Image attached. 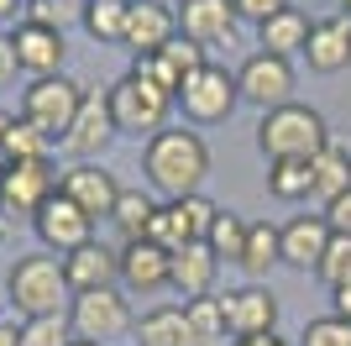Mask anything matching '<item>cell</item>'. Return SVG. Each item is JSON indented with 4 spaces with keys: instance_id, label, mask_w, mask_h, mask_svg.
<instances>
[{
    "instance_id": "cell-1",
    "label": "cell",
    "mask_w": 351,
    "mask_h": 346,
    "mask_svg": "<svg viewBox=\"0 0 351 346\" xmlns=\"http://www.w3.org/2000/svg\"><path fill=\"white\" fill-rule=\"evenodd\" d=\"M142 173L162 200L199 194V184H205V173H210L205 137H199V131H184V126H162L158 137L142 142Z\"/></svg>"
},
{
    "instance_id": "cell-2",
    "label": "cell",
    "mask_w": 351,
    "mask_h": 346,
    "mask_svg": "<svg viewBox=\"0 0 351 346\" xmlns=\"http://www.w3.org/2000/svg\"><path fill=\"white\" fill-rule=\"evenodd\" d=\"M330 142V126H325V115L315 111V105H278V111H267L263 121H257V147H263L267 163H315L320 158V147Z\"/></svg>"
},
{
    "instance_id": "cell-3",
    "label": "cell",
    "mask_w": 351,
    "mask_h": 346,
    "mask_svg": "<svg viewBox=\"0 0 351 346\" xmlns=\"http://www.w3.org/2000/svg\"><path fill=\"white\" fill-rule=\"evenodd\" d=\"M5 299L16 304L21 320L63 315V299H73L69 278H63V262L53 257V252H27V257H16L11 273H5Z\"/></svg>"
},
{
    "instance_id": "cell-4",
    "label": "cell",
    "mask_w": 351,
    "mask_h": 346,
    "mask_svg": "<svg viewBox=\"0 0 351 346\" xmlns=\"http://www.w3.org/2000/svg\"><path fill=\"white\" fill-rule=\"evenodd\" d=\"M105 105H110L116 137H136V142H147V137H158V131L168 126L173 95H168V89H158L152 79H142V73L126 69L116 84L105 89Z\"/></svg>"
},
{
    "instance_id": "cell-5",
    "label": "cell",
    "mask_w": 351,
    "mask_h": 346,
    "mask_svg": "<svg viewBox=\"0 0 351 346\" xmlns=\"http://www.w3.org/2000/svg\"><path fill=\"white\" fill-rule=\"evenodd\" d=\"M79 105H84V84H79V79H69V73L32 79V84L21 89V121H32L37 131H47L53 142H58V137H69Z\"/></svg>"
},
{
    "instance_id": "cell-6",
    "label": "cell",
    "mask_w": 351,
    "mask_h": 346,
    "mask_svg": "<svg viewBox=\"0 0 351 346\" xmlns=\"http://www.w3.org/2000/svg\"><path fill=\"white\" fill-rule=\"evenodd\" d=\"M69 325H73V341L110 346L116 336H126L136 325V315L121 288H95V294H73L69 299Z\"/></svg>"
},
{
    "instance_id": "cell-7",
    "label": "cell",
    "mask_w": 351,
    "mask_h": 346,
    "mask_svg": "<svg viewBox=\"0 0 351 346\" xmlns=\"http://www.w3.org/2000/svg\"><path fill=\"white\" fill-rule=\"evenodd\" d=\"M236 73H226L220 63H205L199 73H189L184 79V89L173 95V105L184 111V121H194V126H215V121H226V115L236 111Z\"/></svg>"
},
{
    "instance_id": "cell-8",
    "label": "cell",
    "mask_w": 351,
    "mask_h": 346,
    "mask_svg": "<svg viewBox=\"0 0 351 346\" xmlns=\"http://www.w3.org/2000/svg\"><path fill=\"white\" fill-rule=\"evenodd\" d=\"M220 205H210L205 194H184V200H162L152 226H147V242L162 246V252H178L189 242H205L210 236V220H215Z\"/></svg>"
},
{
    "instance_id": "cell-9",
    "label": "cell",
    "mask_w": 351,
    "mask_h": 346,
    "mask_svg": "<svg viewBox=\"0 0 351 346\" xmlns=\"http://www.w3.org/2000/svg\"><path fill=\"white\" fill-rule=\"evenodd\" d=\"M53 194H58L53 163H5L0 168V216L5 220H32Z\"/></svg>"
},
{
    "instance_id": "cell-10",
    "label": "cell",
    "mask_w": 351,
    "mask_h": 346,
    "mask_svg": "<svg viewBox=\"0 0 351 346\" xmlns=\"http://www.w3.org/2000/svg\"><path fill=\"white\" fill-rule=\"evenodd\" d=\"M236 95L247 105H257V111H278V105H289L293 100V63L289 58H273V53H257L236 69Z\"/></svg>"
},
{
    "instance_id": "cell-11",
    "label": "cell",
    "mask_w": 351,
    "mask_h": 346,
    "mask_svg": "<svg viewBox=\"0 0 351 346\" xmlns=\"http://www.w3.org/2000/svg\"><path fill=\"white\" fill-rule=\"evenodd\" d=\"M32 231H37L43 252H58V257H69V252H79L84 242H95V220L73 200H63V194H53V200L32 216Z\"/></svg>"
},
{
    "instance_id": "cell-12",
    "label": "cell",
    "mask_w": 351,
    "mask_h": 346,
    "mask_svg": "<svg viewBox=\"0 0 351 346\" xmlns=\"http://www.w3.org/2000/svg\"><path fill=\"white\" fill-rule=\"evenodd\" d=\"M58 194L73 200L89 220H110V210L121 200V184H116V173L100 168V163H73V168H63Z\"/></svg>"
},
{
    "instance_id": "cell-13",
    "label": "cell",
    "mask_w": 351,
    "mask_h": 346,
    "mask_svg": "<svg viewBox=\"0 0 351 346\" xmlns=\"http://www.w3.org/2000/svg\"><path fill=\"white\" fill-rule=\"evenodd\" d=\"M178 37V16L173 5H162V0H132V11H126V32H121V47L132 58H152Z\"/></svg>"
},
{
    "instance_id": "cell-14",
    "label": "cell",
    "mask_w": 351,
    "mask_h": 346,
    "mask_svg": "<svg viewBox=\"0 0 351 346\" xmlns=\"http://www.w3.org/2000/svg\"><path fill=\"white\" fill-rule=\"evenodd\" d=\"M116 284L132 294H162L173 284V252H162L152 242H126L116 252Z\"/></svg>"
},
{
    "instance_id": "cell-15",
    "label": "cell",
    "mask_w": 351,
    "mask_h": 346,
    "mask_svg": "<svg viewBox=\"0 0 351 346\" xmlns=\"http://www.w3.org/2000/svg\"><path fill=\"white\" fill-rule=\"evenodd\" d=\"M5 43H11L16 69H21V73H32V79H53V73H63V58H69L63 32L37 27V21H21V27H16Z\"/></svg>"
},
{
    "instance_id": "cell-16",
    "label": "cell",
    "mask_w": 351,
    "mask_h": 346,
    "mask_svg": "<svg viewBox=\"0 0 351 346\" xmlns=\"http://www.w3.org/2000/svg\"><path fill=\"white\" fill-rule=\"evenodd\" d=\"M220 310H226V331H231V341L273 336V325H278V299H273L267 288H257V284L220 294Z\"/></svg>"
},
{
    "instance_id": "cell-17",
    "label": "cell",
    "mask_w": 351,
    "mask_h": 346,
    "mask_svg": "<svg viewBox=\"0 0 351 346\" xmlns=\"http://www.w3.org/2000/svg\"><path fill=\"white\" fill-rule=\"evenodd\" d=\"M110 142H116V121H110L105 89H84V105H79V115H73L63 147L73 152V163H95Z\"/></svg>"
},
{
    "instance_id": "cell-18",
    "label": "cell",
    "mask_w": 351,
    "mask_h": 346,
    "mask_svg": "<svg viewBox=\"0 0 351 346\" xmlns=\"http://www.w3.org/2000/svg\"><path fill=\"white\" fill-rule=\"evenodd\" d=\"M173 16H178V37H189L194 47H215L236 37L231 0H178Z\"/></svg>"
},
{
    "instance_id": "cell-19",
    "label": "cell",
    "mask_w": 351,
    "mask_h": 346,
    "mask_svg": "<svg viewBox=\"0 0 351 346\" xmlns=\"http://www.w3.org/2000/svg\"><path fill=\"white\" fill-rule=\"evenodd\" d=\"M325 246H330L325 216H299V220H289V226H278V252H283V262H289L293 273H315L320 257H325Z\"/></svg>"
},
{
    "instance_id": "cell-20",
    "label": "cell",
    "mask_w": 351,
    "mask_h": 346,
    "mask_svg": "<svg viewBox=\"0 0 351 346\" xmlns=\"http://www.w3.org/2000/svg\"><path fill=\"white\" fill-rule=\"evenodd\" d=\"M304 63L315 73H341L351 69V16H325L309 27V43H304Z\"/></svg>"
},
{
    "instance_id": "cell-21",
    "label": "cell",
    "mask_w": 351,
    "mask_h": 346,
    "mask_svg": "<svg viewBox=\"0 0 351 346\" xmlns=\"http://www.w3.org/2000/svg\"><path fill=\"white\" fill-rule=\"evenodd\" d=\"M63 262V278H69V294H95V288H116V246L105 242H84L79 252H69Z\"/></svg>"
},
{
    "instance_id": "cell-22",
    "label": "cell",
    "mask_w": 351,
    "mask_h": 346,
    "mask_svg": "<svg viewBox=\"0 0 351 346\" xmlns=\"http://www.w3.org/2000/svg\"><path fill=\"white\" fill-rule=\"evenodd\" d=\"M215 273H220L215 252L205 242H189L173 252V284L168 288H178L184 299H205V294H215Z\"/></svg>"
},
{
    "instance_id": "cell-23",
    "label": "cell",
    "mask_w": 351,
    "mask_h": 346,
    "mask_svg": "<svg viewBox=\"0 0 351 346\" xmlns=\"http://www.w3.org/2000/svg\"><path fill=\"white\" fill-rule=\"evenodd\" d=\"M309 21L299 5H283L278 16H267L263 27H257V43H263V53H273V58H293V53H304V43H309Z\"/></svg>"
},
{
    "instance_id": "cell-24",
    "label": "cell",
    "mask_w": 351,
    "mask_h": 346,
    "mask_svg": "<svg viewBox=\"0 0 351 346\" xmlns=\"http://www.w3.org/2000/svg\"><path fill=\"white\" fill-rule=\"evenodd\" d=\"M346 189H351V152L330 137V142L320 147V158L309 163V194L320 205H330L336 194H346Z\"/></svg>"
},
{
    "instance_id": "cell-25",
    "label": "cell",
    "mask_w": 351,
    "mask_h": 346,
    "mask_svg": "<svg viewBox=\"0 0 351 346\" xmlns=\"http://www.w3.org/2000/svg\"><path fill=\"white\" fill-rule=\"evenodd\" d=\"M132 331H136V346H194L189 325H184V304H158V310H147Z\"/></svg>"
},
{
    "instance_id": "cell-26",
    "label": "cell",
    "mask_w": 351,
    "mask_h": 346,
    "mask_svg": "<svg viewBox=\"0 0 351 346\" xmlns=\"http://www.w3.org/2000/svg\"><path fill=\"white\" fill-rule=\"evenodd\" d=\"M283 262L278 252V226H267V220H247V246H241V273L247 278H267L273 268Z\"/></svg>"
},
{
    "instance_id": "cell-27",
    "label": "cell",
    "mask_w": 351,
    "mask_h": 346,
    "mask_svg": "<svg viewBox=\"0 0 351 346\" xmlns=\"http://www.w3.org/2000/svg\"><path fill=\"white\" fill-rule=\"evenodd\" d=\"M158 205L152 194H142V189H121L116 210H110V226L121 231V246L126 242H147V226H152V216H158Z\"/></svg>"
},
{
    "instance_id": "cell-28",
    "label": "cell",
    "mask_w": 351,
    "mask_h": 346,
    "mask_svg": "<svg viewBox=\"0 0 351 346\" xmlns=\"http://www.w3.org/2000/svg\"><path fill=\"white\" fill-rule=\"evenodd\" d=\"M5 163H53V137L16 115L11 131H5V142H0V168H5Z\"/></svg>"
},
{
    "instance_id": "cell-29",
    "label": "cell",
    "mask_w": 351,
    "mask_h": 346,
    "mask_svg": "<svg viewBox=\"0 0 351 346\" xmlns=\"http://www.w3.org/2000/svg\"><path fill=\"white\" fill-rule=\"evenodd\" d=\"M184 325H189L194 346H226V310H220V294H205V299H184Z\"/></svg>"
},
{
    "instance_id": "cell-30",
    "label": "cell",
    "mask_w": 351,
    "mask_h": 346,
    "mask_svg": "<svg viewBox=\"0 0 351 346\" xmlns=\"http://www.w3.org/2000/svg\"><path fill=\"white\" fill-rule=\"evenodd\" d=\"M126 11H132V0H84V5H79V21H84V32L95 43H121Z\"/></svg>"
},
{
    "instance_id": "cell-31",
    "label": "cell",
    "mask_w": 351,
    "mask_h": 346,
    "mask_svg": "<svg viewBox=\"0 0 351 346\" xmlns=\"http://www.w3.org/2000/svg\"><path fill=\"white\" fill-rule=\"evenodd\" d=\"M205 246L215 252V262H241V246H247V220L236 216V210H215Z\"/></svg>"
},
{
    "instance_id": "cell-32",
    "label": "cell",
    "mask_w": 351,
    "mask_h": 346,
    "mask_svg": "<svg viewBox=\"0 0 351 346\" xmlns=\"http://www.w3.org/2000/svg\"><path fill=\"white\" fill-rule=\"evenodd\" d=\"M267 194H273V200H283V205L309 200V163H293V158L267 163Z\"/></svg>"
},
{
    "instance_id": "cell-33",
    "label": "cell",
    "mask_w": 351,
    "mask_h": 346,
    "mask_svg": "<svg viewBox=\"0 0 351 346\" xmlns=\"http://www.w3.org/2000/svg\"><path fill=\"white\" fill-rule=\"evenodd\" d=\"M69 341H73L69 315H37L16 325V346H69Z\"/></svg>"
},
{
    "instance_id": "cell-34",
    "label": "cell",
    "mask_w": 351,
    "mask_h": 346,
    "mask_svg": "<svg viewBox=\"0 0 351 346\" xmlns=\"http://www.w3.org/2000/svg\"><path fill=\"white\" fill-rule=\"evenodd\" d=\"M293 346H351V320H341L336 310H330V315H315L304 331H299Z\"/></svg>"
},
{
    "instance_id": "cell-35",
    "label": "cell",
    "mask_w": 351,
    "mask_h": 346,
    "mask_svg": "<svg viewBox=\"0 0 351 346\" xmlns=\"http://www.w3.org/2000/svg\"><path fill=\"white\" fill-rule=\"evenodd\" d=\"M315 278H320L325 288L351 284V236H330V246H325V257H320V268H315Z\"/></svg>"
},
{
    "instance_id": "cell-36",
    "label": "cell",
    "mask_w": 351,
    "mask_h": 346,
    "mask_svg": "<svg viewBox=\"0 0 351 346\" xmlns=\"http://www.w3.org/2000/svg\"><path fill=\"white\" fill-rule=\"evenodd\" d=\"M69 16H79V0H32V5H27V21L53 27V32H63Z\"/></svg>"
},
{
    "instance_id": "cell-37",
    "label": "cell",
    "mask_w": 351,
    "mask_h": 346,
    "mask_svg": "<svg viewBox=\"0 0 351 346\" xmlns=\"http://www.w3.org/2000/svg\"><path fill=\"white\" fill-rule=\"evenodd\" d=\"M289 0H231V11H236V21H252V27H263L267 16H278Z\"/></svg>"
},
{
    "instance_id": "cell-38",
    "label": "cell",
    "mask_w": 351,
    "mask_h": 346,
    "mask_svg": "<svg viewBox=\"0 0 351 346\" xmlns=\"http://www.w3.org/2000/svg\"><path fill=\"white\" fill-rule=\"evenodd\" d=\"M325 226H330V236H351V189L325 205Z\"/></svg>"
},
{
    "instance_id": "cell-39",
    "label": "cell",
    "mask_w": 351,
    "mask_h": 346,
    "mask_svg": "<svg viewBox=\"0 0 351 346\" xmlns=\"http://www.w3.org/2000/svg\"><path fill=\"white\" fill-rule=\"evenodd\" d=\"M330 299H336V315H341V320H351V284L330 288Z\"/></svg>"
},
{
    "instance_id": "cell-40",
    "label": "cell",
    "mask_w": 351,
    "mask_h": 346,
    "mask_svg": "<svg viewBox=\"0 0 351 346\" xmlns=\"http://www.w3.org/2000/svg\"><path fill=\"white\" fill-rule=\"evenodd\" d=\"M16 73V53H11V43H5V37H0V84H5V79H11Z\"/></svg>"
},
{
    "instance_id": "cell-41",
    "label": "cell",
    "mask_w": 351,
    "mask_h": 346,
    "mask_svg": "<svg viewBox=\"0 0 351 346\" xmlns=\"http://www.w3.org/2000/svg\"><path fill=\"white\" fill-rule=\"evenodd\" d=\"M226 346H293V341H283V336L273 331V336H252V341H226Z\"/></svg>"
},
{
    "instance_id": "cell-42",
    "label": "cell",
    "mask_w": 351,
    "mask_h": 346,
    "mask_svg": "<svg viewBox=\"0 0 351 346\" xmlns=\"http://www.w3.org/2000/svg\"><path fill=\"white\" fill-rule=\"evenodd\" d=\"M16 11H27V0H0V21H16Z\"/></svg>"
},
{
    "instance_id": "cell-43",
    "label": "cell",
    "mask_w": 351,
    "mask_h": 346,
    "mask_svg": "<svg viewBox=\"0 0 351 346\" xmlns=\"http://www.w3.org/2000/svg\"><path fill=\"white\" fill-rule=\"evenodd\" d=\"M0 346H16V325H0Z\"/></svg>"
},
{
    "instance_id": "cell-44",
    "label": "cell",
    "mask_w": 351,
    "mask_h": 346,
    "mask_svg": "<svg viewBox=\"0 0 351 346\" xmlns=\"http://www.w3.org/2000/svg\"><path fill=\"white\" fill-rule=\"evenodd\" d=\"M11 121H16L11 111H0V142H5V131H11Z\"/></svg>"
},
{
    "instance_id": "cell-45",
    "label": "cell",
    "mask_w": 351,
    "mask_h": 346,
    "mask_svg": "<svg viewBox=\"0 0 351 346\" xmlns=\"http://www.w3.org/2000/svg\"><path fill=\"white\" fill-rule=\"evenodd\" d=\"M69 346H100V341H69Z\"/></svg>"
},
{
    "instance_id": "cell-46",
    "label": "cell",
    "mask_w": 351,
    "mask_h": 346,
    "mask_svg": "<svg viewBox=\"0 0 351 346\" xmlns=\"http://www.w3.org/2000/svg\"><path fill=\"white\" fill-rule=\"evenodd\" d=\"M341 5H346V16H351V0H341Z\"/></svg>"
},
{
    "instance_id": "cell-47",
    "label": "cell",
    "mask_w": 351,
    "mask_h": 346,
    "mask_svg": "<svg viewBox=\"0 0 351 346\" xmlns=\"http://www.w3.org/2000/svg\"><path fill=\"white\" fill-rule=\"evenodd\" d=\"M79 5H84V0H79Z\"/></svg>"
}]
</instances>
